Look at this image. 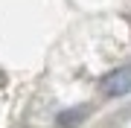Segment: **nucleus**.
Instances as JSON below:
<instances>
[{
	"instance_id": "nucleus-1",
	"label": "nucleus",
	"mask_w": 131,
	"mask_h": 128,
	"mask_svg": "<svg viewBox=\"0 0 131 128\" xmlns=\"http://www.w3.org/2000/svg\"><path fill=\"white\" fill-rule=\"evenodd\" d=\"M102 90L108 96H125V93H131V64L111 70L102 79Z\"/></svg>"
},
{
	"instance_id": "nucleus-2",
	"label": "nucleus",
	"mask_w": 131,
	"mask_h": 128,
	"mask_svg": "<svg viewBox=\"0 0 131 128\" xmlns=\"http://www.w3.org/2000/svg\"><path fill=\"white\" fill-rule=\"evenodd\" d=\"M84 117V108H73V111H64V114H58V128H73L79 125Z\"/></svg>"
}]
</instances>
